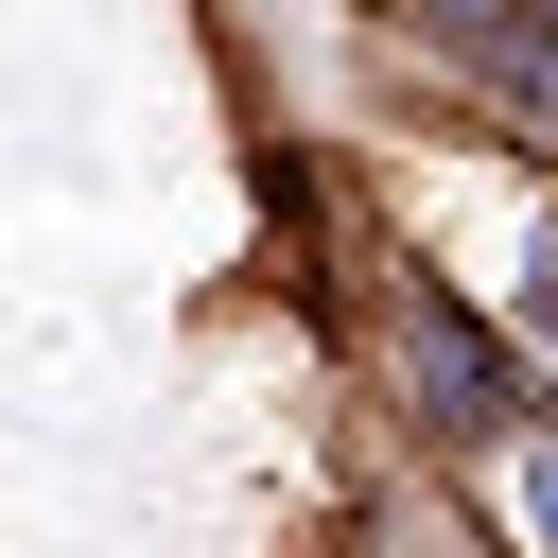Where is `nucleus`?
<instances>
[{
	"label": "nucleus",
	"instance_id": "f257e3e1",
	"mask_svg": "<svg viewBox=\"0 0 558 558\" xmlns=\"http://www.w3.org/2000/svg\"><path fill=\"white\" fill-rule=\"evenodd\" d=\"M384 384L418 401V436H436V453H506V436L541 418L523 349H506L453 279H401V296H384Z\"/></svg>",
	"mask_w": 558,
	"mask_h": 558
},
{
	"label": "nucleus",
	"instance_id": "f03ea898",
	"mask_svg": "<svg viewBox=\"0 0 558 558\" xmlns=\"http://www.w3.org/2000/svg\"><path fill=\"white\" fill-rule=\"evenodd\" d=\"M471 87L523 122V157H558V35L541 17H471Z\"/></svg>",
	"mask_w": 558,
	"mask_h": 558
},
{
	"label": "nucleus",
	"instance_id": "7ed1b4c3",
	"mask_svg": "<svg viewBox=\"0 0 558 558\" xmlns=\"http://www.w3.org/2000/svg\"><path fill=\"white\" fill-rule=\"evenodd\" d=\"M488 506H506V541H523V558H558V436H541V418L488 453Z\"/></svg>",
	"mask_w": 558,
	"mask_h": 558
},
{
	"label": "nucleus",
	"instance_id": "20e7f679",
	"mask_svg": "<svg viewBox=\"0 0 558 558\" xmlns=\"http://www.w3.org/2000/svg\"><path fill=\"white\" fill-rule=\"evenodd\" d=\"M523 331L558 349V227H541V262H523Z\"/></svg>",
	"mask_w": 558,
	"mask_h": 558
}]
</instances>
